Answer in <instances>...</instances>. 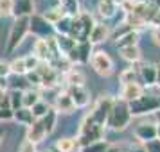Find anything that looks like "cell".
Here are the masks:
<instances>
[{
  "label": "cell",
  "instance_id": "31",
  "mask_svg": "<svg viewBox=\"0 0 160 152\" xmlns=\"http://www.w3.org/2000/svg\"><path fill=\"white\" fill-rule=\"evenodd\" d=\"M119 81L121 84L126 86V84H133V82H138V72L135 68H126L121 75H119Z\"/></svg>",
  "mask_w": 160,
  "mask_h": 152
},
{
  "label": "cell",
  "instance_id": "32",
  "mask_svg": "<svg viewBox=\"0 0 160 152\" xmlns=\"http://www.w3.org/2000/svg\"><path fill=\"white\" fill-rule=\"evenodd\" d=\"M22 97H23V91H20V90H11V91H8L11 111H16V109L22 108Z\"/></svg>",
  "mask_w": 160,
  "mask_h": 152
},
{
  "label": "cell",
  "instance_id": "27",
  "mask_svg": "<svg viewBox=\"0 0 160 152\" xmlns=\"http://www.w3.org/2000/svg\"><path fill=\"white\" fill-rule=\"evenodd\" d=\"M49 65H51L58 73H61V75H65L67 72H70V70H72V66H74L72 63H70V61L65 58V56H59V58L49 61Z\"/></svg>",
  "mask_w": 160,
  "mask_h": 152
},
{
  "label": "cell",
  "instance_id": "34",
  "mask_svg": "<svg viewBox=\"0 0 160 152\" xmlns=\"http://www.w3.org/2000/svg\"><path fill=\"white\" fill-rule=\"evenodd\" d=\"M72 20L70 16H65V18H61L56 25H54V32L56 34H63V36H68V32H70V27H72Z\"/></svg>",
  "mask_w": 160,
  "mask_h": 152
},
{
  "label": "cell",
  "instance_id": "9",
  "mask_svg": "<svg viewBox=\"0 0 160 152\" xmlns=\"http://www.w3.org/2000/svg\"><path fill=\"white\" fill-rule=\"evenodd\" d=\"M36 72L40 73V77H42V86L47 88V90H51L58 84V79H59V73L52 68L49 63H40L36 68Z\"/></svg>",
  "mask_w": 160,
  "mask_h": 152
},
{
  "label": "cell",
  "instance_id": "42",
  "mask_svg": "<svg viewBox=\"0 0 160 152\" xmlns=\"http://www.w3.org/2000/svg\"><path fill=\"white\" fill-rule=\"evenodd\" d=\"M18 152H38L36 150V145L31 143V141H27V140H23V143L20 145V150Z\"/></svg>",
  "mask_w": 160,
  "mask_h": 152
},
{
  "label": "cell",
  "instance_id": "17",
  "mask_svg": "<svg viewBox=\"0 0 160 152\" xmlns=\"http://www.w3.org/2000/svg\"><path fill=\"white\" fill-rule=\"evenodd\" d=\"M45 138H47V132H45L42 122H40V120H34L32 125L27 127V138H25V140L36 145V143H42Z\"/></svg>",
  "mask_w": 160,
  "mask_h": 152
},
{
  "label": "cell",
  "instance_id": "54",
  "mask_svg": "<svg viewBox=\"0 0 160 152\" xmlns=\"http://www.w3.org/2000/svg\"><path fill=\"white\" fill-rule=\"evenodd\" d=\"M45 152H51V150H45Z\"/></svg>",
  "mask_w": 160,
  "mask_h": 152
},
{
  "label": "cell",
  "instance_id": "21",
  "mask_svg": "<svg viewBox=\"0 0 160 152\" xmlns=\"http://www.w3.org/2000/svg\"><path fill=\"white\" fill-rule=\"evenodd\" d=\"M54 39H56V45H58V50H59L61 56H67V54L78 45V41H74L70 36H63V34H56Z\"/></svg>",
  "mask_w": 160,
  "mask_h": 152
},
{
  "label": "cell",
  "instance_id": "13",
  "mask_svg": "<svg viewBox=\"0 0 160 152\" xmlns=\"http://www.w3.org/2000/svg\"><path fill=\"white\" fill-rule=\"evenodd\" d=\"M142 95H144V86L140 82H133V84L122 86V90H121V100L130 104V102L137 100L138 97H142Z\"/></svg>",
  "mask_w": 160,
  "mask_h": 152
},
{
  "label": "cell",
  "instance_id": "41",
  "mask_svg": "<svg viewBox=\"0 0 160 152\" xmlns=\"http://www.w3.org/2000/svg\"><path fill=\"white\" fill-rule=\"evenodd\" d=\"M144 145L146 152H160V141L158 140H153V141H148V143H142Z\"/></svg>",
  "mask_w": 160,
  "mask_h": 152
},
{
  "label": "cell",
  "instance_id": "16",
  "mask_svg": "<svg viewBox=\"0 0 160 152\" xmlns=\"http://www.w3.org/2000/svg\"><path fill=\"white\" fill-rule=\"evenodd\" d=\"M112 34V30H110L108 25H104V23H95L92 32H90V36H88V41L92 45H99L102 41H106Z\"/></svg>",
  "mask_w": 160,
  "mask_h": 152
},
{
  "label": "cell",
  "instance_id": "14",
  "mask_svg": "<svg viewBox=\"0 0 160 152\" xmlns=\"http://www.w3.org/2000/svg\"><path fill=\"white\" fill-rule=\"evenodd\" d=\"M32 56L40 61V63H49L52 59L51 48H49V43L47 39H36L34 45H32Z\"/></svg>",
  "mask_w": 160,
  "mask_h": 152
},
{
  "label": "cell",
  "instance_id": "51",
  "mask_svg": "<svg viewBox=\"0 0 160 152\" xmlns=\"http://www.w3.org/2000/svg\"><path fill=\"white\" fill-rule=\"evenodd\" d=\"M4 136H6V132H4V129H0V145L4 141Z\"/></svg>",
  "mask_w": 160,
  "mask_h": 152
},
{
  "label": "cell",
  "instance_id": "46",
  "mask_svg": "<svg viewBox=\"0 0 160 152\" xmlns=\"http://www.w3.org/2000/svg\"><path fill=\"white\" fill-rule=\"evenodd\" d=\"M106 152H126V150H122V149H121V147H117V145H110Z\"/></svg>",
  "mask_w": 160,
  "mask_h": 152
},
{
  "label": "cell",
  "instance_id": "40",
  "mask_svg": "<svg viewBox=\"0 0 160 152\" xmlns=\"http://www.w3.org/2000/svg\"><path fill=\"white\" fill-rule=\"evenodd\" d=\"M11 75V66H9V61H0V77L8 79Z\"/></svg>",
  "mask_w": 160,
  "mask_h": 152
},
{
  "label": "cell",
  "instance_id": "39",
  "mask_svg": "<svg viewBox=\"0 0 160 152\" xmlns=\"http://www.w3.org/2000/svg\"><path fill=\"white\" fill-rule=\"evenodd\" d=\"M23 61H25V68H27V72H32V70H36L38 65H40V61H38L32 54L31 56H25L23 58Z\"/></svg>",
  "mask_w": 160,
  "mask_h": 152
},
{
  "label": "cell",
  "instance_id": "20",
  "mask_svg": "<svg viewBox=\"0 0 160 152\" xmlns=\"http://www.w3.org/2000/svg\"><path fill=\"white\" fill-rule=\"evenodd\" d=\"M40 122H42V125H43L47 136H49V134H52V131L56 129V123H58V113H56V109L49 108V111L45 113V116H42V118H40Z\"/></svg>",
  "mask_w": 160,
  "mask_h": 152
},
{
  "label": "cell",
  "instance_id": "36",
  "mask_svg": "<svg viewBox=\"0 0 160 152\" xmlns=\"http://www.w3.org/2000/svg\"><path fill=\"white\" fill-rule=\"evenodd\" d=\"M108 147H110L108 141H106V140H101V141H95V143L88 145L85 149H81V152H106Z\"/></svg>",
  "mask_w": 160,
  "mask_h": 152
},
{
  "label": "cell",
  "instance_id": "45",
  "mask_svg": "<svg viewBox=\"0 0 160 152\" xmlns=\"http://www.w3.org/2000/svg\"><path fill=\"white\" fill-rule=\"evenodd\" d=\"M126 152H146V149H144V145H142V143H140V145H135V147L131 145V147H130Z\"/></svg>",
  "mask_w": 160,
  "mask_h": 152
},
{
  "label": "cell",
  "instance_id": "24",
  "mask_svg": "<svg viewBox=\"0 0 160 152\" xmlns=\"http://www.w3.org/2000/svg\"><path fill=\"white\" fill-rule=\"evenodd\" d=\"M138 32L137 30H130L124 36L117 39V48H126V47H138Z\"/></svg>",
  "mask_w": 160,
  "mask_h": 152
},
{
  "label": "cell",
  "instance_id": "5",
  "mask_svg": "<svg viewBox=\"0 0 160 152\" xmlns=\"http://www.w3.org/2000/svg\"><path fill=\"white\" fill-rule=\"evenodd\" d=\"M92 68L95 70V73H99L101 77H110L113 73V61L104 50H97L92 54L90 58Z\"/></svg>",
  "mask_w": 160,
  "mask_h": 152
},
{
  "label": "cell",
  "instance_id": "11",
  "mask_svg": "<svg viewBox=\"0 0 160 152\" xmlns=\"http://www.w3.org/2000/svg\"><path fill=\"white\" fill-rule=\"evenodd\" d=\"M34 15L32 0H13V16L15 18H31Z\"/></svg>",
  "mask_w": 160,
  "mask_h": 152
},
{
  "label": "cell",
  "instance_id": "43",
  "mask_svg": "<svg viewBox=\"0 0 160 152\" xmlns=\"http://www.w3.org/2000/svg\"><path fill=\"white\" fill-rule=\"evenodd\" d=\"M151 39H153V43H155V45H158V47H160V27H153Z\"/></svg>",
  "mask_w": 160,
  "mask_h": 152
},
{
  "label": "cell",
  "instance_id": "38",
  "mask_svg": "<svg viewBox=\"0 0 160 152\" xmlns=\"http://www.w3.org/2000/svg\"><path fill=\"white\" fill-rule=\"evenodd\" d=\"M25 82L29 84V86H42V77H40V73L36 72V70H32V72H27L25 75Z\"/></svg>",
  "mask_w": 160,
  "mask_h": 152
},
{
  "label": "cell",
  "instance_id": "48",
  "mask_svg": "<svg viewBox=\"0 0 160 152\" xmlns=\"http://www.w3.org/2000/svg\"><path fill=\"white\" fill-rule=\"evenodd\" d=\"M155 86L160 88V65H157V84Z\"/></svg>",
  "mask_w": 160,
  "mask_h": 152
},
{
  "label": "cell",
  "instance_id": "23",
  "mask_svg": "<svg viewBox=\"0 0 160 152\" xmlns=\"http://www.w3.org/2000/svg\"><path fill=\"white\" fill-rule=\"evenodd\" d=\"M40 100H42V95H40V91H38V90H34V88H27V90L23 91V97H22V108L31 109L34 104H38Z\"/></svg>",
  "mask_w": 160,
  "mask_h": 152
},
{
  "label": "cell",
  "instance_id": "1",
  "mask_svg": "<svg viewBox=\"0 0 160 152\" xmlns=\"http://www.w3.org/2000/svg\"><path fill=\"white\" fill-rule=\"evenodd\" d=\"M131 113H130V106L128 102L121 100V99H113L112 109L108 113V118L104 122V127H108L112 131H124L131 122Z\"/></svg>",
  "mask_w": 160,
  "mask_h": 152
},
{
  "label": "cell",
  "instance_id": "22",
  "mask_svg": "<svg viewBox=\"0 0 160 152\" xmlns=\"http://www.w3.org/2000/svg\"><path fill=\"white\" fill-rule=\"evenodd\" d=\"M97 11L102 18H113L117 15V4L113 0H99Z\"/></svg>",
  "mask_w": 160,
  "mask_h": 152
},
{
  "label": "cell",
  "instance_id": "4",
  "mask_svg": "<svg viewBox=\"0 0 160 152\" xmlns=\"http://www.w3.org/2000/svg\"><path fill=\"white\" fill-rule=\"evenodd\" d=\"M29 34V18H15L8 38V52H15Z\"/></svg>",
  "mask_w": 160,
  "mask_h": 152
},
{
  "label": "cell",
  "instance_id": "18",
  "mask_svg": "<svg viewBox=\"0 0 160 152\" xmlns=\"http://www.w3.org/2000/svg\"><path fill=\"white\" fill-rule=\"evenodd\" d=\"M92 47L94 45L90 43V41H83V43H78L76 45V58H78V63L79 65H87V63H90V58H92Z\"/></svg>",
  "mask_w": 160,
  "mask_h": 152
},
{
  "label": "cell",
  "instance_id": "12",
  "mask_svg": "<svg viewBox=\"0 0 160 152\" xmlns=\"http://www.w3.org/2000/svg\"><path fill=\"white\" fill-rule=\"evenodd\" d=\"M135 138L140 143H148L157 140V123H140L135 129Z\"/></svg>",
  "mask_w": 160,
  "mask_h": 152
},
{
  "label": "cell",
  "instance_id": "47",
  "mask_svg": "<svg viewBox=\"0 0 160 152\" xmlns=\"http://www.w3.org/2000/svg\"><path fill=\"white\" fill-rule=\"evenodd\" d=\"M153 118H155V123H157V125H160V109L153 113Z\"/></svg>",
  "mask_w": 160,
  "mask_h": 152
},
{
  "label": "cell",
  "instance_id": "33",
  "mask_svg": "<svg viewBox=\"0 0 160 152\" xmlns=\"http://www.w3.org/2000/svg\"><path fill=\"white\" fill-rule=\"evenodd\" d=\"M9 66H11V73H15L16 77H23V75L27 73L23 58H16V59H13V61H9Z\"/></svg>",
  "mask_w": 160,
  "mask_h": 152
},
{
  "label": "cell",
  "instance_id": "2",
  "mask_svg": "<svg viewBox=\"0 0 160 152\" xmlns=\"http://www.w3.org/2000/svg\"><path fill=\"white\" fill-rule=\"evenodd\" d=\"M104 134H106V127L97 123L92 120V116L87 115L81 122V129H79V136L76 138L78 143L81 145V149H85L88 145L95 143V141H101L104 140Z\"/></svg>",
  "mask_w": 160,
  "mask_h": 152
},
{
  "label": "cell",
  "instance_id": "53",
  "mask_svg": "<svg viewBox=\"0 0 160 152\" xmlns=\"http://www.w3.org/2000/svg\"><path fill=\"white\" fill-rule=\"evenodd\" d=\"M113 2H115V4H117V6H121V4H122V2H124V0H113Z\"/></svg>",
  "mask_w": 160,
  "mask_h": 152
},
{
  "label": "cell",
  "instance_id": "15",
  "mask_svg": "<svg viewBox=\"0 0 160 152\" xmlns=\"http://www.w3.org/2000/svg\"><path fill=\"white\" fill-rule=\"evenodd\" d=\"M54 109H56V113H74L76 111V106H74L72 99L68 97V93L67 91H61V93H58V97H56V100H54Z\"/></svg>",
  "mask_w": 160,
  "mask_h": 152
},
{
  "label": "cell",
  "instance_id": "26",
  "mask_svg": "<svg viewBox=\"0 0 160 152\" xmlns=\"http://www.w3.org/2000/svg\"><path fill=\"white\" fill-rule=\"evenodd\" d=\"M13 120H16L18 123L29 127V125H32V122H34V116L31 113V109L20 108V109H16V111H13Z\"/></svg>",
  "mask_w": 160,
  "mask_h": 152
},
{
  "label": "cell",
  "instance_id": "30",
  "mask_svg": "<svg viewBox=\"0 0 160 152\" xmlns=\"http://www.w3.org/2000/svg\"><path fill=\"white\" fill-rule=\"evenodd\" d=\"M121 50V56H122V59H126V61H130V63H138L140 61V48L138 47H126V48H119Z\"/></svg>",
  "mask_w": 160,
  "mask_h": 152
},
{
  "label": "cell",
  "instance_id": "8",
  "mask_svg": "<svg viewBox=\"0 0 160 152\" xmlns=\"http://www.w3.org/2000/svg\"><path fill=\"white\" fill-rule=\"evenodd\" d=\"M131 68H135L138 72V82H142V86L149 88L157 84V65H149V63H142L140 65V61H138Z\"/></svg>",
  "mask_w": 160,
  "mask_h": 152
},
{
  "label": "cell",
  "instance_id": "19",
  "mask_svg": "<svg viewBox=\"0 0 160 152\" xmlns=\"http://www.w3.org/2000/svg\"><path fill=\"white\" fill-rule=\"evenodd\" d=\"M56 152H81V145L76 138H59L56 141Z\"/></svg>",
  "mask_w": 160,
  "mask_h": 152
},
{
  "label": "cell",
  "instance_id": "44",
  "mask_svg": "<svg viewBox=\"0 0 160 152\" xmlns=\"http://www.w3.org/2000/svg\"><path fill=\"white\" fill-rule=\"evenodd\" d=\"M0 120H13V111H9V109H0Z\"/></svg>",
  "mask_w": 160,
  "mask_h": 152
},
{
  "label": "cell",
  "instance_id": "6",
  "mask_svg": "<svg viewBox=\"0 0 160 152\" xmlns=\"http://www.w3.org/2000/svg\"><path fill=\"white\" fill-rule=\"evenodd\" d=\"M29 32L38 36V39H47V38L54 36V27H52L51 23L45 22L43 16L32 15L29 18Z\"/></svg>",
  "mask_w": 160,
  "mask_h": 152
},
{
  "label": "cell",
  "instance_id": "10",
  "mask_svg": "<svg viewBox=\"0 0 160 152\" xmlns=\"http://www.w3.org/2000/svg\"><path fill=\"white\" fill-rule=\"evenodd\" d=\"M65 91L68 93V97L72 99L76 108H85V106H88V102H90V93H88V90L85 86H67Z\"/></svg>",
  "mask_w": 160,
  "mask_h": 152
},
{
  "label": "cell",
  "instance_id": "28",
  "mask_svg": "<svg viewBox=\"0 0 160 152\" xmlns=\"http://www.w3.org/2000/svg\"><path fill=\"white\" fill-rule=\"evenodd\" d=\"M63 79H65L67 86H83L85 84V75H83V72L76 70V68H72L70 72H67L63 75Z\"/></svg>",
  "mask_w": 160,
  "mask_h": 152
},
{
  "label": "cell",
  "instance_id": "29",
  "mask_svg": "<svg viewBox=\"0 0 160 152\" xmlns=\"http://www.w3.org/2000/svg\"><path fill=\"white\" fill-rule=\"evenodd\" d=\"M59 7L65 11L67 16H70V18H76V16L79 15V2L78 0H59Z\"/></svg>",
  "mask_w": 160,
  "mask_h": 152
},
{
  "label": "cell",
  "instance_id": "37",
  "mask_svg": "<svg viewBox=\"0 0 160 152\" xmlns=\"http://www.w3.org/2000/svg\"><path fill=\"white\" fill-rule=\"evenodd\" d=\"M13 16V0H0V18Z\"/></svg>",
  "mask_w": 160,
  "mask_h": 152
},
{
  "label": "cell",
  "instance_id": "35",
  "mask_svg": "<svg viewBox=\"0 0 160 152\" xmlns=\"http://www.w3.org/2000/svg\"><path fill=\"white\" fill-rule=\"evenodd\" d=\"M49 108H51V106H49L45 100H40L38 104H34V106L31 108V113H32V116H34V120H40L42 116H45V113L49 111Z\"/></svg>",
  "mask_w": 160,
  "mask_h": 152
},
{
  "label": "cell",
  "instance_id": "50",
  "mask_svg": "<svg viewBox=\"0 0 160 152\" xmlns=\"http://www.w3.org/2000/svg\"><path fill=\"white\" fill-rule=\"evenodd\" d=\"M6 97H8V91H6V90H4V88H0V102L4 100V99H6Z\"/></svg>",
  "mask_w": 160,
  "mask_h": 152
},
{
  "label": "cell",
  "instance_id": "25",
  "mask_svg": "<svg viewBox=\"0 0 160 152\" xmlns=\"http://www.w3.org/2000/svg\"><path fill=\"white\" fill-rule=\"evenodd\" d=\"M42 16L45 18V22L51 23L52 27H54V25H56V23H58L59 20H61V18H65L67 15H65V11L59 7V6H56V7H49Z\"/></svg>",
  "mask_w": 160,
  "mask_h": 152
},
{
  "label": "cell",
  "instance_id": "7",
  "mask_svg": "<svg viewBox=\"0 0 160 152\" xmlns=\"http://www.w3.org/2000/svg\"><path fill=\"white\" fill-rule=\"evenodd\" d=\"M112 104H113V99H112V97H108V95H104V97H99V99H97V102L94 104L92 111H90L88 115L92 116V120H94V122H97V123H101V125H104L106 118H108L110 109H112Z\"/></svg>",
  "mask_w": 160,
  "mask_h": 152
},
{
  "label": "cell",
  "instance_id": "49",
  "mask_svg": "<svg viewBox=\"0 0 160 152\" xmlns=\"http://www.w3.org/2000/svg\"><path fill=\"white\" fill-rule=\"evenodd\" d=\"M8 82H9L8 79H4V77H0V88H4V90H6V88H8Z\"/></svg>",
  "mask_w": 160,
  "mask_h": 152
},
{
  "label": "cell",
  "instance_id": "52",
  "mask_svg": "<svg viewBox=\"0 0 160 152\" xmlns=\"http://www.w3.org/2000/svg\"><path fill=\"white\" fill-rule=\"evenodd\" d=\"M157 140L160 141V125H157Z\"/></svg>",
  "mask_w": 160,
  "mask_h": 152
},
{
  "label": "cell",
  "instance_id": "3",
  "mask_svg": "<svg viewBox=\"0 0 160 152\" xmlns=\"http://www.w3.org/2000/svg\"><path fill=\"white\" fill-rule=\"evenodd\" d=\"M130 106L131 116H144V115H153L155 111L160 109V97L151 93H144L142 97H138L137 100H133L128 104Z\"/></svg>",
  "mask_w": 160,
  "mask_h": 152
}]
</instances>
